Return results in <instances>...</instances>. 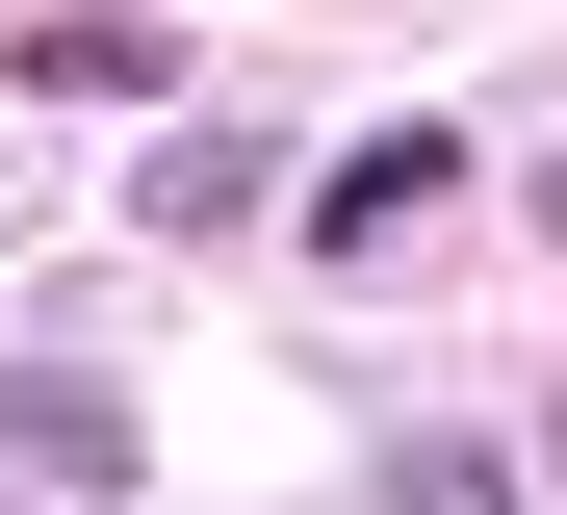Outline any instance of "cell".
<instances>
[{
  "mask_svg": "<svg viewBox=\"0 0 567 515\" xmlns=\"http://www.w3.org/2000/svg\"><path fill=\"white\" fill-rule=\"evenodd\" d=\"M439 181H464V130H361V155L310 181V233H336V258H413V233H439Z\"/></svg>",
  "mask_w": 567,
  "mask_h": 515,
  "instance_id": "3",
  "label": "cell"
},
{
  "mask_svg": "<svg viewBox=\"0 0 567 515\" xmlns=\"http://www.w3.org/2000/svg\"><path fill=\"white\" fill-rule=\"evenodd\" d=\"M130 206L207 258V233H258V206H284V130H233V103H207V130H155V181H130Z\"/></svg>",
  "mask_w": 567,
  "mask_h": 515,
  "instance_id": "2",
  "label": "cell"
},
{
  "mask_svg": "<svg viewBox=\"0 0 567 515\" xmlns=\"http://www.w3.org/2000/svg\"><path fill=\"white\" fill-rule=\"evenodd\" d=\"M388 515H542V464L491 439V412H413V439H388Z\"/></svg>",
  "mask_w": 567,
  "mask_h": 515,
  "instance_id": "4",
  "label": "cell"
},
{
  "mask_svg": "<svg viewBox=\"0 0 567 515\" xmlns=\"http://www.w3.org/2000/svg\"><path fill=\"white\" fill-rule=\"evenodd\" d=\"M0 515H27V464H0Z\"/></svg>",
  "mask_w": 567,
  "mask_h": 515,
  "instance_id": "6",
  "label": "cell"
},
{
  "mask_svg": "<svg viewBox=\"0 0 567 515\" xmlns=\"http://www.w3.org/2000/svg\"><path fill=\"white\" fill-rule=\"evenodd\" d=\"M155 78H181L155 27H78V0H52V27H27V103H155Z\"/></svg>",
  "mask_w": 567,
  "mask_h": 515,
  "instance_id": "5",
  "label": "cell"
},
{
  "mask_svg": "<svg viewBox=\"0 0 567 515\" xmlns=\"http://www.w3.org/2000/svg\"><path fill=\"white\" fill-rule=\"evenodd\" d=\"M0 464L78 490V515H130V387H78V361H0Z\"/></svg>",
  "mask_w": 567,
  "mask_h": 515,
  "instance_id": "1",
  "label": "cell"
}]
</instances>
